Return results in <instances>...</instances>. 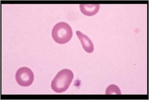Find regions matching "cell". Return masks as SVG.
<instances>
[{"label":"cell","instance_id":"277c9868","mask_svg":"<svg viewBox=\"0 0 149 100\" xmlns=\"http://www.w3.org/2000/svg\"><path fill=\"white\" fill-rule=\"evenodd\" d=\"M76 33L79 40H80L84 50L88 53H91L94 51V45L90 38L87 35L81 33L80 31H77Z\"/></svg>","mask_w":149,"mask_h":100},{"label":"cell","instance_id":"6da1fadb","mask_svg":"<svg viewBox=\"0 0 149 100\" xmlns=\"http://www.w3.org/2000/svg\"><path fill=\"white\" fill-rule=\"evenodd\" d=\"M74 75L73 72L68 69L59 71L51 83V88L56 93H63L68 90L72 82Z\"/></svg>","mask_w":149,"mask_h":100},{"label":"cell","instance_id":"8992f818","mask_svg":"<svg viewBox=\"0 0 149 100\" xmlns=\"http://www.w3.org/2000/svg\"><path fill=\"white\" fill-rule=\"evenodd\" d=\"M121 95L120 88L116 85H111L106 88V95Z\"/></svg>","mask_w":149,"mask_h":100},{"label":"cell","instance_id":"3957f363","mask_svg":"<svg viewBox=\"0 0 149 100\" xmlns=\"http://www.w3.org/2000/svg\"><path fill=\"white\" fill-rule=\"evenodd\" d=\"M15 77L17 83L22 87H29L34 80L33 72L27 67L19 68L16 72Z\"/></svg>","mask_w":149,"mask_h":100},{"label":"cell","instance_id":"7a4b0ae2","mask_svg":"<svg viewBox=\"0 0 149 100\" xmlns=\"http://www.w3.org/2000/svg\"><path fill=\"white\" fill-rule=\"evenodd\" d=\"M52 36L56 43L61 45L67 43L71 40L73 36L72 29L66 22H58L53 27Z\"/></svg>","mask_w":149,"mask_h":100},{"label":"cell","instance_id":"5b68a950","mask_svg":"<svg viewBox=\"0 0 149 100\" xmlns=\"http://www.w3.org/2000/svg\"><path fill=\"white\" fill-rule=\"evenodd\" d=\"M100 4H81L80 9L84 15L87 16H95L99 11Z\"/></svg>","mask_w":149,"mask_h":100}]
</instances>
